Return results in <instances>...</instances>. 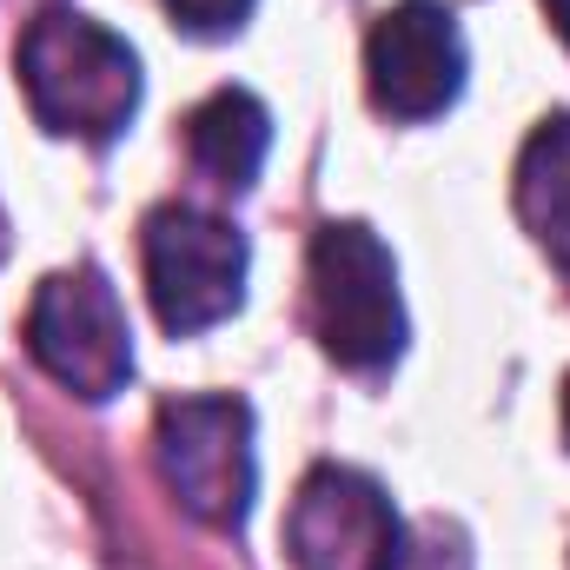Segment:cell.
Returning a JSON list of instances; mask_svg holds the SVG:
<instances>
[{"mask_svg": "<svg viewBox=\"0 0 570 570\" xmlns=\"http://www.w3.org/2000/svg\"><path fill=\"white\" fill-rule=\"evenodd\" d=\"M20 87H27V107L47 134L60 140H120L134 107H140V53L87 20L80 7H47L27 20L20 33Z\"/></svg>", "mask_w": 570, "mask_h": 570, "instance_id": "6da1fadb", "label": "cell"}, {"mask_svg": "<svg viewBox=\"0 0 570 570\" xmlns=\"http://www.w3.org/2000/svg\"><path fill=\"white\" fill-rule=\"evenodd\" d=\"M305 285H312V332L325 358H338L345 372H385L405 352L399 266L365 219H332L312 233Z\"/></svg>", "mask_w": 570, "mask_h": 570, "instance_id": "7a4b0ae2", "label": "cell"}, {"mask_svg": "<svg viewBox=\"0 0 570 570\" xmlns=\"http://www.w3.org/2000/svg\"><path fill=\"white\" fill-rule=\"evenodd\" d=\"M159 478L166 491L213 531H239L259 491V458H253V405L206 392V399H173L159 405Z\"/></svg>", "mask_w": 570, "mask_h": 570, "instance_id": "3957f363", "label": "cell"}, {"mask_svg": "<svg viewBox=\"0 0 570 570\" xmlns=\"http://www.w3.org/2000/svg\"><path fill=\"white\" fill-rule=\"evenodd\" d=\"M27 352L53 385H67L87 405L127 392V379H134V325H127V305L107 285V273L73 266V273L40 279L33 305H27Z\"/></svg>", "mask_w": 570, "mask_h": 570, "instance_id": "277c9868", "label": "cell"}, {"mask_svg": "<svg viewBox=\"0 0 570 570\" xmlns=\"http://www.w3.org/2000/svg\"><path fill=\"white\" fill-rule=\"evenodd\" d=\"M146 298L173 338L213 332L246 305V233L199 213V206H159L146 213Z\"/></svg>", "mask_w": 570, "mask_h": 570, "instance_id": "5b68a950", "label": "cell"}, {"mask_svg": "<svg viewBox=\"0 0 570 570\" xmlns=\"http://www.w3.org/2000/svg\"><path fill=\"white\" fill-rule=\"evenodd\" d=\"M285 551L298 570H392L405 551V524L379 478L352 464H318L292 498Z\"/></svg>", "mask_w": 570, "mask_h": 570, "instance_id": "8992f818", "label": "cell"}, {"mask_svg": "<svg viewBox=\"0 0 570 570\" xmlns=\"http://www.w3.org/2000/svg\"><path fill=\"white\" fill-rule=\"evenodd\" d=\"M372 107L392 120H438L464 94V33L444 0H399L365 40Z\"/></svg>", "mask_w": 570, "mask_h": 570, "instance_id": "52a82bcc", "label": "cell"}, {"mask_svg": "<svg viewBox=\"0 0 570 570\" xmlns=\"http://www.w3.org/2000/svg\"><path fill=\"white\" fill-rule=\"evenodd\" d=\"M186 153H193V166H199L213 186L246 193V186L259 179L266 153H273V114H266L246 87H219L213 100L193 107V120H186Z\"/></svg>", "mask_w": 570, "mask_h": 570, "instance_id": "ba28073f", "label": "cell"}, {"mask_svg": "<svg viewBox=\"0 0 570 570\" xmlns=\"http://www.w3.org/2000/svg\"><path fill=\"white\" fill-rule=\"evenodd\" d=\"M518 219L544 246V259L570 279V114L538 120V134L518 153Z\"/></svg>", "mask_w": 570, "mask_h": 570, "instance_id": "9c48e42d", "label": "cell"}, {"mask_svg": "<svg viewBox=\"0 0 570 570\" xmlns=\"http://www.w3.org/2000/svg\"><path fill=\"white\" fill-rule=\"evenodd\" d=\"M392 570H471V551H464V531L444 524V518H425L419 531H405V551Z\"/></svg>", "mask_w": 570, "mask_h": 570, "instance_id": "30bf717a", "label": "cell"}, {"mask_svg": "<svg viewBox=\"0 0 570 570\" xmlns=\"http://www.w3.org/2000/svg\"><path fill=\"white\" fill-rule=\"evenodd\" d=\"M253 7H259V0H166L173 27H186V33H199V40L239 33V27L253 20Z\"/></svg>", "mask_w": 570, "mask_h": 570, "instance_id": "8fae6325", "label": "cell"}, {"mask_svg": "<svg viewBox=\"0 0 570 570\" xmlns=\"http://www.w3.org/2000/svg\"><path fill=\"white\" fill-rule=\"evenodd\" d=\"M551 7V20H558V33H564V47H570V0H544Z\"/></svg>", "mask_w": 570, "mask_h": 570, "instance_id": "7c38bea8", "label": "cell"}, {"mask_svg": "<svg viewBox=\"0 0 570 570\" xmlns=\"http://www.w3.org/2000/svg\"><path fill=\"white\" fill-rule=\"evenodd\" d=\"M564 438H570V379H564Z\"/></svg>", "mask_w": 570, "mask_h": 570, "instance_id": "4fadbf2b", "label": "cell"}]
</instances>
